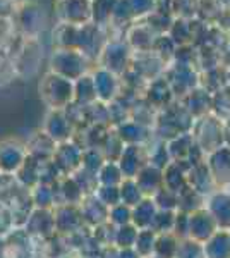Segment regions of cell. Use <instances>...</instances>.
<instances>
[{
  "label": "cell",
  "mask_w": 230,
  "mask_h": 258,
  "mask_svg": "<svg viewBox=\"0 0 230 258\" xmlns=\"http://www.w3.org/2000/svg\"><path fill=\"white\" fill-rule=\"evenodd\" d=\"M157 232L153 229H139L137 238L134 243V249L141 258H149L155 253V244H157Z\"/></svg>",
  "instance_id": "9a60e30c"
},
{
  "label": "cell",
  "mask_w": 230,
  "mask_h": 258,
  "mask_svg": "<svg viewBox=\"0 0 230 258\" xmlns=\"http://www.w3.org/2000/svg\"><path fill=\"white\" fill-rule=\"evenodd\" d=\"M122 181H124V174L117 162L107 160L100 167L98 172H96V182H98V186H120Z\"/></svg>",
  "instance_id": "4fadbf2b"
},
{
  "label": "cell",
  "mask_w": 230,
  "mask_h": 258,
  "mask_svg": "<svg viewBox=\"0 0 230 258\" xmlns=\"http://www.w3.org/2000/svg\"><path fill=\"white\" fill-rule=\"evenodd\" d=\"M137 231H139V229H137L134 224H125V226L117 227L115 236H114L115 244L120 249L134 248V243H136V238H137Z\"/></svg>",
  "instance_id": "e0dca14e"
},
{
  "label": "cell",
  "mask_w": 230,
  "mask_h": 258,
  "mask_svg": "<svg viewBox=\"0 0 230 258\" xmlns=\"http://www.w3.org/2000/svg\"><path fill=\"white\" fill-rule=\"evenodd\" d=\"M53 198H55V189H52V186L47 182H38L33 188V202L38 209L48 210L53 205Z\"/></svg>",
  "instance_id": "2e32d148"
},
{
  "label": "cell",
  "mask_w": 230,
  "mask_h": 258,
  "mask_svg": "<svg viewBox=\"0 0 230 258\" xmlns=\"http://www.w3.org/2000/svg\"><path fill=\"white\" fill-rule=\"evenodd\" d=\"M95 81V90H96V98L108 102L117 95V80L110 71L103 69L93 78Z\"/></svg>",
  "instance_id": "7c38bea8"
},
{
  "label": "cell",
  "mask_w": 230,
  "mask_h": 258,
  "mask_svg": "<svg viewBox=\"0 0 230 258\" xmlns=\"http://www.w3.org/2000/svg\"><path fill=\"white\" fill-rule=\"evenodd\" d=\"M119 195H120V203L131 207V209L136 207L143 198H146L143 191L139 189V186H137L136 179H124L119 186Z\"/></svg>",
  "instance_id": "5bb4252c"
},
{
  "label": "cell",
  "mask_w": 230,
  "mask_h": 258,
  "mask_svg": "<svg viewBox=\"0 0 230 258\" xmlns=\"http://www.w3.org/2000/svg\"><path fill=\"white\" fill-rule=\"evenodd\" d=\"M117 227L125 226V224H132V209L124 203H117V205L108 209V219Z\"/></svg>",
  "instance_id": "ac0fdd59"
},
{
  "label": "cell",
  "mask_w": 230,
  "mask_h": 258,
  "mask_svg": "<svg viewBox=\"0 0 230 258\" xmlns=\"http://www.w3.org/2000/svg\"><path fill=\"white\" fill-rule=\"evenodd\" d=\"M158 207L151 197H146L132 207V224L137 229H149L153 224L155 217H157Z\"/></svg>",
  "instance_id": "8fae6325"
},
{
  "label": "cell",
  "mask_w": 230,
  "mask_h": 258,
  "mask_svg": "<svg viewBox=\"0 0 230 258\" xmlns=\"http://www.w3.org/2000/svg\"><path fill=\"white\" fill-rule=\"evenodd\" d=\"M26 159V145H21L16 140L0 141V172L2 174H16L24 165Z\"/></svg>",
  "instance_id": "5b68a950"
},
{
  "label": "cell",
  "mask_w": 230,
  "mask_h": 258,
  "mask_svg": "<svg viewBox=\"0 0 230 258\" xmlns=\"http://www.w3.org/2000/svg\"><path fill=\"white\" fill-rule=\"evenodd\" d=\"M40 97L50 110H64L74 100V81L48 73L40 83Z\"/></svg>",
  "instance_id": "6da1fadb"
},
{
  "label": "cell",
  "mask_w": 230,
  "mask_h": 258,
  "mask_svg": "<svg viewBox=\"0 0 230 258\" xmlns=\"http://www.w3.org/2000/svg\"><path fill=\"white\" fill-rule=\"evenodd\" d=\"M0 174H2V172H0Z\"/></svg>",
  "instance_id": "44dd1931"
},
{
  "label": "cell",
  "mask_w": 230,
  "mask_h": 258,
  "mask_svg": "<svg viewBox=\"0 0 230 258\" xmlns=\"http://www.w3.org/2000/svg\"><path fill=\"white\" fill-rule=\"evenodd\" d=\"M216 231H218V226L206 209H196L187 214V239L203 244Z\"/></svg>",
  "instance_id": "7a4b0ae2"
},
{
  "label": "cell",
  "mask_w": 230,
  "mask_h": 258,
  "mask_svg": "<svg viewBox=\"0 0 230 258\" xmlns=\"http://www.w3.org/2000/svg\"><path fill=\"white\" fill-rule=\"evenodd\" d=\"M95 197L100 203L110 209V207L120 203V195H119V186H96Z\"/></svg>",
  "instance_id": "d6986e66"
},
{
  "label": "cell",
  "mask_w": 230,
  "mask_h": 258,
  "mask_svg": "<svg viewBox=\"0 0 230 258\" xmlns=\"http://www.w3.org/2000/svg\"><path fill=\"white\" fill-rule=\"evenodd\" d=\"M117 164H119L120 170H122L124 179H134L137 176V172H139L148 162H144L143 155H141L139 145H125L119 160H117Z\"/></svg>",
  "instance_id": "ba28073f"
},
{
  "label": "cell",
  "mask_w": 230,
  "mask_h": 258,
  "mask_svg": "<svg viewBox=\"0 0 230 258\" xmlns=\"http://www.w3.org/2000/svg\"><path fill=\"white\" fill-rule=\"evenodd\" d=\"M134 179L144 197H155L163 188V169L148 162Z\"/></svg>",
  "instance_id": "9c48e42d"
},
{
  "label": "cell",
  "mask_w": 230,
  "mask_h": 258,
  "mask_svg": "<svg viewBox=\"0 0 230 258\" xmlns=\"http://www.w3.org/2000/svg\"><path fill=\"white\" fill-rule=\"evenodd\" d=\"M43 133L50 136L55 143H65L72 136V122L64 110H50L47 119H45Z\"/></svg>",
  "instance_id": "8992f818"
},
{
  "label": "cell",
  "mask_w": 230,
  "mask_h": 258,
  "mask_svg": "<svg viewBox=\"0 0 230 258\" xmlns=\"http://www.w3.org/2000/svg\"><path fill=\"white\" fill-rule=\"evenodd\" d=\"M9 226H11V219L7 217V214H4V212L0 210V234L6 232L7 229H9Z\"/></svg>",
  "instance_id": "ffe728a7"
},
{
  "label": "cell",
  "mask_w": 230,
  "mask_h": 258,
  "mask_svg": "<svg viewBox=\"0 0 230 258\" xmlns=\"http://www.w3.org/2000/svg\"><path fill=\"white\" fill-rule=\"evenodd\" d=\"M206 210L215 219L221 231H230V195L228 191H215L208 198Z\"/></svg>",
  "instance_id": "52a82bcc"
},
{
  "label": "cell",
  "mask_w": 230,
  "mask_h": 258,
  "mask_svg": "<svg viewBox=\"0 0 230 258\" xmlns=\"http://www.w3.org/2000/svg\"><path fill=\"white\" fill-rule=\"evenodd\" d=\"M52 164L55 165L58 174H65V176H72L81 169L83 164V148L78 145L65 141V143H58L55 148V153L52 157Z\"/></svg>",
  "instance_id": "277c9868"
},
{
  "label": "cell",
  "mask_w": 230,
  "mask_h": 258,
  "mask_svg": "<svg viewBox=\"0 0 230 258\" xmlns=\"http://www.w3.org/2000/svg\"><path fill=\"white\" fill-rule=\"evenodd\" d=\"M204 258H230V231H218L203 243Z\"/></svg>",
  "instance_id": "30bf717a"
},
{
  "label": "cell",
  "mask_w": 230,
  "mask_h": 258,
  "mask_svg": "<svg viewBox=\"0 0 230 258\" xmlns=\"http://www.w3.org/2000/svg\"><path fill=\"white\" fill-rule=\"evenodd\" d=\"M52 73L65 80L76 81L85 76V57H81L76 50H57L52 60Z\"/></svg>",
  "instance_id": "3957f363"
}]
</instances>
